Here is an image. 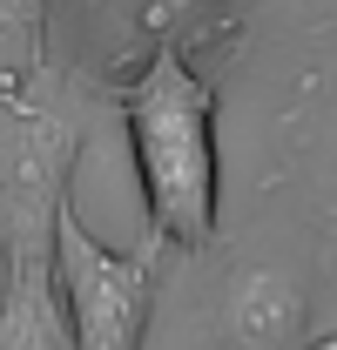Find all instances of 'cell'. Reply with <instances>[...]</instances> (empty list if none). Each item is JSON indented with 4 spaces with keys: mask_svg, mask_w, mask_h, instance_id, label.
<instances>
[{
    "mask_svg": "<svg viewBox=\"0 0 337 350\" xmlns=\"http://www.w3.org/2000/svg\"><path fill=\"white\" fill-rule=\"evenodd\" d=\"M47 269H54V297H61L75 350H142L149 297H155V250H142V256L108 250L68 202L54 222Z\"/></svg>",
    "mask_w": 337,
    "mask_h": 350,
    "instance_id": "obj_3",
    "label": "cell"
},
{
    "mask_svg": "<svg viewBox=\"0 0 337 350\" xmlns=\"http://www.w3.org/2000/svg\"><path fill=\"white\" fill-rule=\"evenodd\" d=\"M0 350H75L47 262L7 269V283H0Z\"/></svg>",
    "mask_w": 337,
    "mask_h": 350,
    "instance_id": "obj_5",
    "label": "cell"
},
{
    "mask_svg": "<svg viewBox=\"0 0 337 350\" xmlns=\"http://www.w3.org/2000/svg\"><path fill=\"white\" fill-rule=\"evenodd\" d=\"M95 129V101L75 75L41 61L34 81L0 94V262H47L54 222L75 202V155Z\"/></svg>",
    "mask_w": 337,
    "mask_h": 350,
    "instance_id": "obj_2",
    "label": "cell"
},
{
    "mask_svg": "<svg viewBox=\"0 0 337 350\" xmlns=\"http://www.w3.org/2000/svg\"><path fill=\"white\" fill-rule=\"evenodd\" d=\"M122 122H128V148H135L155 243L203 250L216 236V196H223L210 81L182 54H155L122 94Z\"/></svg>",
    "mask_w": 337,
    "mask_h": 350,
    "instance_id": "obj_1",
    "label": "cell"
},
{
    "mask_svg": "<svg viewBox=\"0 0 337 350\" xmlns=\"http://www.w3.org/2000/svg\"><path fill=\"white\" fill-rule=\"evenodd\" d=\"M41 34H47V14H41V7H14V0H0V94H14L21 81L41 75Z\"/></svg>",
    "mask_w": 337,
    "mask_h": 350,
    "instance_id": "obj_6",
    "label": "cell"
},
{
    "mask_svg": "<svg viewBox=\"0 0 337 350\" xmlns=\"http://www.w3.org/2000/svg\"><path fill=\"white\" fill-rule=\"evenodd\" d=\"M303 283L277 262H256V269H236L229 290H223V344L229 350H297L303 344Z\"/></svg>",
    "mask_w": 337,
    "mask_h": 350,
    "instance_id": "obj_4",
    "label": "cell"
}]
</instances>
